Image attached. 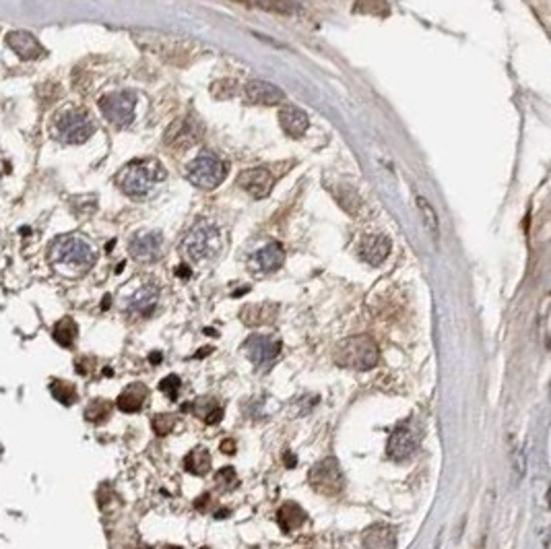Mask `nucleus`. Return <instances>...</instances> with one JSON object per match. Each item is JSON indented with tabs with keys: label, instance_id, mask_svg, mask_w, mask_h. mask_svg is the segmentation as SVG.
<instances>
[{
	"label": "nucleus",
	"instance_id": "f257e3e1",
	"mask_svg": "<svg viewBox=\"0 0 551 549\" xmlns=\"http://www.w3.org/2000/svg\"><path fill=\"white\" fill-rule=\"evenodd\" d=\"M166 175L168 173L159 161L143 159V161H130L126 168H122L116 175V182L126 197L135 201H143L155 192V188L166 180Z\"/></svg>",
	"mask_w": 551,
	"mask_h": 549
},
{
	"label": "nucleus",
	"instance_id": "f03ea898",
	"mask_svg": "<svg viewBox=\"0 0 551 549\" xmlns=\"http://www.w3.org/2000/svg\"><path fill=\"white\" fill-rule=\"evenodd\" d=\"M380 359V349L376 341L370 339L368 335H357L341 341L335 347V362L341 368L347 370H372Z\"/></svg>",
	"mask_w": 551,
	"mask_h": 549
},
{
	"label": "nucleus",
	"instance_id": "7ed1b4c3",
	"mask_svg": "<svg viewBox=\"0 0 551 549\" xmlns=\"http://www.w3.org/2000/svg\"><path fill=\"white\" fill-rule=\"evenodd\" d=\"M223 248V233L209 221L197 223L192 230L186 233L182 242V252L192 262H206L215 259Z\"/></svg>",
	"mask_w": 551,
	"mask_h": 549
},
{
	"label": "nucleus",
	"instance_id": "20e7f679",
	"mask_svg": "<svg viewBox=\"0 0 551 549\" xmlns=\"http://www.w3.org/2000/svg\"><path fill=\"white\" fill-rule=\"evenodd\" d=\"M52 262L70 269V271H87L95 262V250L81 235H62L52 244Z\"/></svg>",
	"mask_w": 551,
	"mask_h": 549
},
{
	"label": "nucleus",
	"instance_id": "39448f33",
	"mask_svg": "<svg viewBox=\"0 0 551 549\" xmlns=\"http://www.w3.org/2000/svg\"><path fill=\"white\" fill-rule=\"evenodd\" d=\"M228 173L230 166L213 151H203L186 168V178L203 190H215L228 178Z\"/></svg>",
	"mask_w": 551,
	"mask_h": 549
},
{
	"label": "nucleus",
	"instance_id": "423d86ee",
	"mask_svg": "<svg viewBox=\"0 0 551 549\" xmlns=\"http://www.w3.org/2000/svg\"><path fill=\"white\" fill-rule=\"evenodd\" d=\"M54 137L62 144H81L93 135V122L89 120L87 112L81 110H64L54 120Z\"/></svg>",
	"mask_w": 551,
	"mask_h": 549
},
{
	"label": "nucleus",
	"instance_id": "0eeeda50",
	"mask_svg": "<svg viewBox=\"0 0 551 549\" xmlns=\"http://www.w3.org/2000/svg\"><path fill=\"white\" fill-rule=\"evenodd\" d=\"M137 95L132 91H120L99 99V110L118 128H126L135 120Z\"/></svg>",
	"mask_w": 551,
	"mask_h": 549
},
{
	"label": "nucleus",
	"instance_id": "6e6552de",
	"mask_svg": "<svg viewBox=\"0 0 551 549\" xmlns=\"http://www.w3.org/2000/svg\"><path fill=\"white\" fill-rule=\"evenodd\" d=\"M310 483L314 491H318L322 495H339L345 488V479L341 473L339 461L328 457L324 461L316 462L310 471Z\"/></svg>",
	"mask_w": 551,
	"mask_h": 549
},
{
	"label": "nucleus",
	"instance_id": "1a4fd4ad",
	"mask_svg": "<svg viewBox=\"0 0 551 549\" xmlns=\"http://www.w3.org/2000/svg\"><path fill=\"white\" fill-rule=\"evenodd\" d=\"M421 438H423V433H421V430H419L413 421L401 424L395 432L390 433V438H388L386 455H388L392 461H407L409 457L415 455V450H417Z\"/></svg>",
	"mask_w": 551,
	"mask_h": 549
},
{
	"label": "nucleus",
	"instance_id": "9d476101",
	"mask_svg": "<svg viewBox=\"0 0 551 549\" xmlns=\"http://www.w3.org/2000/svg\"><path fill=\"white\" fill-rule=\"evenodd\" d=\"M161 248H163V235L159 231H141L128 244L130 257L139 262H153L155 259H159Z\"/></svg>",
	"mask_w": 551,
	"mask_h": 549
},
{
	"label": "nucleus",
	"instance_id": "9b49d317",
	"mask_svg": "<svg viewBox=\"0 0 551 549\" xmlns=\"http://www.w3.org/2000/svg\"><path fill=\"white\" fill-rule=\"evenodd\" d=\"M244 351L254 366H262V364H266V362H271L279 355L281 339H277L275 335H252L246 341Z\"/></svg>",
	"mask_w": 551,
	"mask_h": 549
},
{
	"label": "nucleus",
	"instance_id": "f8f14e48",
	"mask_svg": "<svg viewBox=\"0 0 551 549\" xmlns=\"http://www.w3.org/2000/svg\"><path fill=\"white\" fill-rule=\"evenodd\" d=\"M237 184L254 199H264L273 190V175L264 168H252L240 173Z\"/></svg>",
	"mask_w": 551,
	"mask_h": 549
},
{
	"label": "nucleus",
	"instance_id": "ddd939ff",
	"mask_svg": "<svg viewBox=\"0 0 551 549\" xmlns=\"http://www.w3.org/2000/svg\"><path fill=\"white\" fill-rule=\"evenodd\" d=\"M246 97L252 104H259V106H279V104H283L285 93H283L281 87H277L275 83L252 79V81L246 83Z\"/></svg>",
	"mask_w": 551,
	"mask_h": 549
},
{
	"label": "nucleus",
	"instance_id": "4468645a",
	"mask_svg": "<svg viewBox=\"0 0 551 549\" xmlns=\"http://www.w3.org/2000/svg\"><path fill=\"white\" fill-rule=\"evenodd\" d=\"M199 137H201V126L192 118H182L168 128L166 143L174 144L178 149H184L188 144L197 143Z\"/></svg>",
	"mask_w": 551,
	"mask_h": 549
},
{
	"label": "nucleus",
	"instance_id": "2eb2a0df",
	"mask_svg": "<svg viewBox=\"0 0 551 549\" xmlns=\"http://www.w3.org/2000/svg\"><path fill=\"white\" fill-rule=\"evenodd\" d=\"M6 44L8 48H13V52L23 60H35L44 54L42 44L37 42V37L30 31H11L6 35Z\"/></svg>",
	"mask_w": 551,
	"mask_h": 549
},
{
	"label": "nucleus",
	"instance_id": "dca6fc26",
	"mask_svg": "<svg viewBox=\"0 0 551 549\" xmlns=\"http://www.w3.org/2000/svg\"><path fill=\"white\" fill-rule=\"evenodd\" d=\"M359 254L368 264L378 266L390 254V240L386 235H380V233L368 235V238H364V242L359 246Z\"/></svg>",
	"mask_w": 551,
	"mask_h": 549
},
{
	"label": "nucleus",
	"instance_id": "f3484780",
	"mask_svg": "<svg viewBox=\"0 0 551 549\" xmlns=\"http://www.w3.org/2000/svg\"><path fill=\"white\" fill-rule=\"evenodd\" d=\"M279 122H281V128L293 137V139H299L306 135L308 126H310V120H308V114L304 110H299L297 106H285L281 108L279 112Z\"/></svg>",
	"mask_w": 551,
	"mask_h": 549
},
{
	"label": "nucleus",
	"instance_id": "a211bd4d",
	"mask_svg": "<svg viewBox=\"0 0 551 549\" xmlns=\"http://www.w3.org/2000/svg\"><path fill=\"white\" fill-rule=\"evenodd\" d=\"M182 409L184 411H192L201 421L209 424V426H215V424H219L223 419V407L213 397H199L194 403L184 405Z\"/></svg>",
	"mask_w": 551,
	"mask_h": 549
},
{
	"label": "nucleus",
	"instance_id": "6ab92c4d",
	"mask_svg": "<svg viewBox=\"0 0 551 549\" xmlns=\"http://www.w3.org/2000/svg\"><path fill=\"white\" fill-rule=\"evenodd\" d=\"M366 549H397V533L388 524H372L364 533Z\"/></svg>",
	"mask_w": 551,
	"mask_h": 549
},
{
	"label": "nucleus",
	"instance_id": "aec40b11",
	"mask_svg": "<svg viewBox=\"0 0 551 549\" xmlns=\"http://www.w3.org/2000/svg\"><path fill=\"white\" fill-rule=\"evenodd\" d=\"M159 300V291L153 285L141 288L130 300H128V312L132 316H151V312L155 310Z\"/></svg>",
	"mask_w": 551,
	"mask_h": 549
},
{
	"label": "nucleus",
	"instance_id": "412c9836",
	"mask_svg": "<svg viewBox=\"0 0 551 549\" xmlns=\"http://www.w3.org/2000/svg\"><path fill=\"white\" fill-rule=\"evenodd\" d=\"M147 397H149V388L141 382H135L120 393L116 405L122 413H137V411L143 409Z\"/></svg>",
	"mask_w": 551,
	"mask_h": 549
},
{
	"label": "nucleus",
	"instance_id": "4be33fe9",
	"mask_svg": "<svg viewBox=\"0 0 551 549\" xmlns=\"http://www.w3.org/2000/svg\"><path fill=\"white\" fill-rule=\"evenodd\" d=\"M254 262H256V266L261 269L262 273H273V271H277V269L283 266V262H285V250H283L281 244L271 242V244H266L264 248H261V250L256 252Z\"/></svg>",
	"mask_w": 551,
	"mask_h": 549
},
{
	"label": "nucleus",
	"instance_id": "5701e85b",
	"mask_svg": "<svg viewBox=\"0 0 551 549\" xmlns=\"http://www.w3.org/2000/svg\"><path fill=\"white\" fill-rule=\"evenodd\" d=\"M277 522H279L283 533H293V531H297L306 522V512H304V508L299 504L285 502L279 508V512H277Z\"/></svg>",
	"mask_w": 551,
	"mask_h": 549
},
{
	"label": "nucleus",
	"instance_id": "b1692460",
	"mask_svg": "<svg viewBox=\"0 0 551 549\" xmlns=\"http://www.w3.org/2000/svg\"><path fill=\"white\" fill-rule=\"evenodd\" d=\"M277 316V306L275 304H254V306H246L242 310V322L248 326H261V324H268L273 322Z\"/></svg>",
	"mask_w": 551,
	"mask_h": 549
},
{
	"label": "nucleus",
	"instance_id": "393cba45",
	"mask_svg": "<svg viewBox=\"0 0 551 549\" xmlns=\"http://www.w3.org/2000/svg\"><path fill=\"white\" fill-rule=\"evenodd\" d=\"M211 455H209V450L206 448H194V450H190L188 455H186V459H184V469L188 471V473H192V475H199V477H203L206 475L209 471H211Z\"/></svg>",
	"mask_w": 551,
	"mask_h": 549
},
{
	"label": "nucleus",
	"instance_id": "a878e982",
	"mask_svg": "<svg viewBox=\"0 0 551 549\" xmlns=\"http://www.w3.org/2000/svg\"><path fill=\"white\" fill-rule=\"evenodd\" d=\"M240 2H246L250 6H256L268 13H277V15H293L299 11V6L293 0H240Z\"/></svg>",
	"mask_w": 551,
	"mask_h": 549
},
{
	"label": "nucleus",
	"instance_id": "bb28decb",
	"mask_svg": "<svg viewBox=\"0 0 551 549\" xmlns=\"http://www.w3.org/2000/svg\"><path fill=\"white\" fill-rule=\"evenodd\" d=\"M417 209H419V215H421V219H423V226H426V230L430 231V235L438 240V235H440V223H438V215H435V209L428 202L426 197H421V195H417Z\"/></svg>",
	"mask_w": 551,
	"mask_h": 549
},
{
	"label": "nucleus",
	"instance_id": "cd10ccee",
	"mask_svg": "<svg viewBox=\"0 0 551 549\" xmlns=\"http://www.w3.org/2000/svg\"><path fill=\"white\" fill-rule=\"evenodd\" d=\"M54 339L62 347H70L77 339V324L73 318H62L54 326Z\"/></svg>",
	"mask_w": 551,
	"mask_h": 549
},
{
	"label": "nucleus",
	"instance_id": "c85d7f7f",
	"mask_svg": "<svg viewBox=\"0 0 551 549\" xmlns=\"http://www.w3.org/2000/svg\"><path fill=\"white\" fill-rule=\"evenodd\" d=\"M50 393L54 395V399L60 401L62 405H70L77 401V390L70 382H64V380H52L50 384Z\"/></svg>",
	"mask_w": 551,
	"mask_h": 549
},
{
	"label": "nucleus",
	"instance_id": "c756f323",
	"mask_svg": "<svg viewBox=\"0 0 551 549\" xmlns=\"http://www.w3.org/2000/svg\"><path fill=\"white\" fill-rule=\"evenodd\" d=\"M85 417H87L89 421H93V424H99V421L108 419L110 417V405L106 403V401H101V399H95L85 409Z\"/></svg>",
	"mask_w": 551,
	"mask_h": 549
},
{
	"label": "nucleus",
	"instance_id": "7c9ffc66",
	"mask_svg": "<svg viewBox=\"0 0 551 549\" xmlns=\"http://www.w3.org/2000/svg\"><path fill=\"white\" fill-rule=\"evenodd\" d=\"M151 428L157 436H168L175 428V417L168 415V413H159L151 419Z\"/></svg>",
	"mask_w": 551,
	"mask_h": 549
},
{
	"label": "nucleus",
	"instance_id": "2f4dec72",
	"mask_svg": "<svg viewBox=\"0 0 551 549\" xmlns=\"http://www.w3.org/2000/svg\"><path fill=\"white\" fill-rule=\"evenodd\" d=\"M215 483L217 488L223 491L233 490L237 486V475H235V469L233 467H223L221 471H217L215 475Z\"/></svg>",
	"mask_w": 551,
	"mask_h": 549
},
{
	"label": "nucleus",
	"instance_id": "473e14b6",
	"mask_svg": "<svg viewBox=\"0 0 551 549\" xmlns=\"http://www.w3.org/2000/svg\"><path fill=\"white\" fill-rule=\"evenodd\" d=\"M180 378L175 374H170V376H166L163 380H161V384H159V388H161V393H166L172 401H175L178 399V393H180Z\"/></svg>",
	"mask_w": 551,
	"mask_h": 549
},
{
	"label": "nucleus",
	"instance_id": "72a5a7b5",
	"mask_svg": "<svg viewBox=\"0 0 551 549\" xmlns=\"http://www.w3.org/2000/svg\"><path fill=\"white\" fill-rule=\"evenodd\" d=\"M514 469H516L519 477L524 475V455H522L521 448H514Z\"/></svg>",
	"mask_w": 551,
	"mask_h": 549
},
{
	"label": "nucleus",
	"instance_id": "f704fd0d",
	"mask_svg": "<svg viewBox=\"0 0 551 549\" xmlns=\"http://www.w3.org/2000/svg\"><path fill=\"white\" fill-rule=\"evenodd\" d=\"M219 448H221L225 455H233V452H235V442H233V440H223Z\"/></svg>",
	"mask_w": 551,
	"mask_h": 549
},
{
	"label": "nucleus",
	"instance_id": "c9c22d12",
	"mask_svg": "<svg viewBox=\"0 0 551 549\" xmlns=\"http://www.w3.org/2000/svg\"><path fill=\"white\" fill-rule=\"evenodd\" d=\"M285 462H287V467H295V457L287 452V455H285Z\"/></svg>",
	"mask_w": 551,
	"mask_h": 549
},
{
	"label": "nucleus",
	"instance_id": "e433bc0d",
	"mask_svg": "<svg viewBox=\"0 0 551 549\" xmlns=\"http://www.w3.org/2000/svg\"><path fill=\"white\" fill-rule=\"evenodd\" d=\"M157 362H161V355H159V353H153V355H151V364H157Z\"/></svg>",
	"mask_w": 551,
	"mask_h": 549
}]
</instances>
